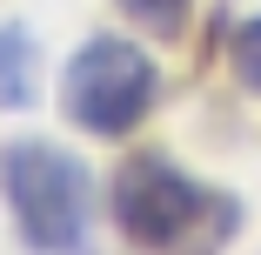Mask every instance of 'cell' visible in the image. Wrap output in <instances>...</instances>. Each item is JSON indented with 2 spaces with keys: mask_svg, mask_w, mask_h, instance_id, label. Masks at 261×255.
I'll list each match as a JSON object with an SVG mask.
<instances>
[{
  "mask_svg": "<svg viewBox=\"0 0 261 255\" xmlns=\"http://www.w3.org/2000/svg\"><path fill=\"white\" fill-rule=\"evenodd\" d=\"M108 215L134 255H228L241 235V195L188 175L161 148H134L108 181Z\"/></svg>",
  "mask_w": 261,
  "mask_h": 255,
  "instance_id": "6da1fadb",
  "label": "cell"
},
{
  "mask_svg": "<svg viewBox=\"0 0 261 255\" xmlns=\"http://www.w3.org/2000/svg\"><path fill=\"white\" fill-rule=\"evenodd\" d=\"M0 195L34 255H81L94 228V175L81 155L54 141H7L0 155Z\"/></svg>",
  "mask_w": 261,
  "mask_h": 255,
  "instance_id": "7a4b0ae2",
  "label": "cell"
},
{
  "mask_svg": "<svg viewBox=\"0 0 261 255\" xmlns=\"http://www.w3.org/2000/svg\"><path fill=\"white\" fill-rule=\"evenodd\" d=\"M154 101H161V67L127 34H87L61 67V114L94 141H127Z\"/></svg>",
  "mask_w": 261,
  "mask_h": 255,
  "instance_id": "3957f363",
  "label": "cell"
},
{
  "mask_svg": "<svg viewBox=\"0 0 261 255\" xmlns=\"http://www.w3.org/2000/svg\"><path fill=\"white\" fill-rule=\"evenodd\" d=\"M34 94H40V40H34V27L7 20L0 27V108L20 114V108H34Z\"/></svg>",
  "mask_w": 261,
  "mask_h": 255,
  "instance_id": "277c9868",
  "label": "cell"
},
{
  "mask_svg": "<svg viewBox=\"0 0 261 255\" xmlns=\"http://www.w3.org/2000/svg\"><path fill=\"white\" fill-rule=\"evenodd\" d=\"M114 7H121L141 34H154V40H181V34H188V14H194V0H114Z\"/></svg>",
  "mask_w": 261,
  "mask_h": 255,
  "instance_id": "5b68a950",
  "label": "cell"
},
{
  "mask_svg": "<svg viewBox=\"0 0 261 255\" xmlns=\"http://www.w3.org/2000/svg\"><path fill=\"white\" fill-rule=\"evenodd\" d=\"M228 67L248 94H261V14H248L234 34H228Z\"/></svg>",
  "mask_w": 261,
  "mask_h": 255,
  "instance_id": "8992f818",
  "label": "cell"
}]
</instances>
